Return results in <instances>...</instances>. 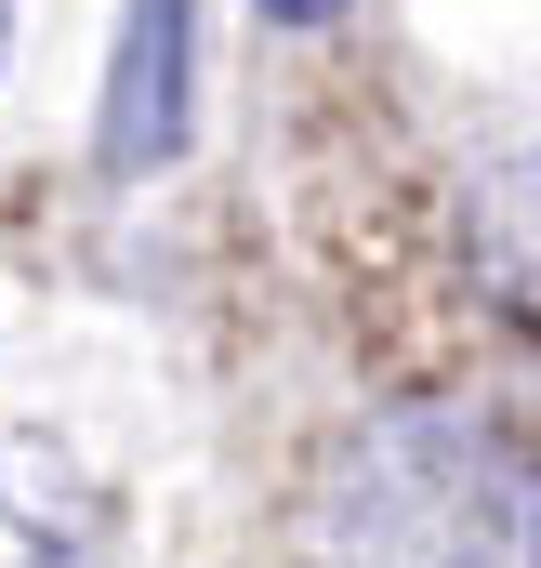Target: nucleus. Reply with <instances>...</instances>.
<instances>
[{"label":"nucleus","mask_w":541,"mask_h":568,"mask_svg":"<svg viewBox=\"0 0 541 568\" xmlns=\"http://www.w3.org/2000/svg\"><path fill=\"white\" fill-rule=\"evenodd\" d=\"M344 568H541V463L489 410H384L330 476Z\"/></svg>","instance_id":"f257e3e1"},{"label":"nucleus","mask_w":541,"mask_h":568,"mask_svg":"<svg viewBox=\"0 0 541 568\" xmlns=\"http://www.w3.org/2000/svg\"><path fill=\"white\" fill-rule=\"evenodd\" d=\"M185 133H198V0H120L93 159L106 172H159V159H185Z\"/></svg>","instance_id":"f03ea898"},{"label":"nucleus","mask_w":541,"mask_h":568,"mask_svg":"<svg viewBox=\"0 0 541 568\" xmlns=\"http://www.w3.org/2000/svg\"><path fill=\"white\" fill-rule=\"evenodd\" d=\"M0 568H120V516L80 476V449L0 424Z\"/></svg>","instance_id":"7ed1b4c3"},{"label":"nucleus","mask_w":541,"mask_h":568,"mask_svg":"<svg viewBox=\"0 0 541 568\" xmlns=\"http://www.w3.org/2000/svg\"><path fill=\"white\" fill-rule=\"evenodd\" d=\"M462 252H476V291L541 344V133L476 159V185H462Z\"/></svg>","instance_id":"20e7f679"},{"label":"nucleus","mask_w":541,"mask_h":568,"mask_svg":"<svg viewBox=\"0 0 541 568\" xmlns=\"http://www.w3.org/2000/svg\"><path fill=\"white\" fill-rule=\"evenodd\" d=\"M277 27H330V13H344V0H265Z\"/></svg>","instance_id":"39448f33"},{"label":"nucleus","mask_w":541,"mask_h":568,"mask_svg":"<svg viewBox=\"0 0 541 568\" xmlns=\"http://www.w3.org/2000/svg\"><path fill=\"white\" fill-rule=\"evenodd\" d=\"M0 40H13V0H0Z\"/></svg>","instance_id":"423d86ee"}]
</instances>
